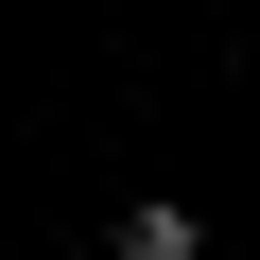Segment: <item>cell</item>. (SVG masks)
I'll return each mask as SVG.
<instances>
[{
    "label": "cell",
    "mask_w": 260,
    "mask_h": 260,
    "mask_svg": "<svg viewBox=\"0 0 260 260\" xmlns=\"http://www.w3.org/2000/svg\"><path fill=\"white\" fill-rule=\"evenodd\" d=\"M104 260H208V225H191L174 191H121V208H104Z\"/></svg>",
    "instance_id": "cell-1"
}]
</instances>
